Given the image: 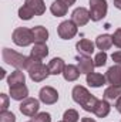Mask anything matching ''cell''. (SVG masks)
<instances>
[{"instance_id": "cell-30", "label": "cell", "mask_w": 121, "mask_h": 122, "mask_svg": "<svg viewBox=\"0 0 121 122\" xmlns=\"http://www.w3.org/2000/svg\"><path fill=\"white\" fill-rule=\"evenodd\" d=\"M113 44L121 50V27L117 29L114 31V34H113Z\"/></svg>"}, {"instance_id": "cell-22", "label": "cell", "mask_w": 121, "mask_h": 122, "mask_svg": "<svg viewBox=\"0 0 121 122\" xmlns=\"http://www.w3.org/2000/svg\"><path fill=\"white\" fill-rule=\"evenodd\" d=\"M67 10H68V6L66 3H63L61 0H54L50 6V11L56 16V17H63L67 14Z\"/></svg>"}, {"instance_id": "cell-28", "label": "cell", "mask_w": 121, "mask_h": 122, "mask_svg": "<svg viewBox=\"0 0 121 122\" xmlns=\"http://www.w3.org/2000/svg\"><path fill=\"white\" fill-rule=\"evenodd\" d=\"M33 122H51V115L49 112H40L31 118Z\"/></svg>"}, {"instance_id": "cell-33", "label": "cell", "mask_w": 121, "mask_h": 122, "mask_svg": "<svg viewBox=\"0 0 121 122\" xmlns=\"http://www.w3.org/2000/svg\"><path fill=\"white\" fill-rule=\"evenodd\" d=\"M116 109H117V111L121 114V97L117 99V101H116Z\"/></svg>"}, {"instance_id": "cell-24", "label": "cell", "mask_w": 121, "mask_h": 122, "mask_svg": "<svg viewBox=\"0 0 121 122\" xmlns=\"http://www.w3.org/2000/svg\"><path fill=\"white\" fill-rule=\"evenodd\" d=\"M121 97V87H117V85H110L108 88H105L104 91V95L103 98L105 101H117L118 98Z\"/></svg>"}, {"instance_id": "cell-35", "label": "cell", "mask_w": 121, "mask_h": 122, "mask_svg": "<svg viewBox=\"0 0 121 122\" xmlns=\"http://www.w3.org/2000/svg\"><path fill=\"white\" fill-rule=\"evenodd\" d=\"M114 1V6L118 9V10H121V0H113Z\"/></svg>"}, {"instance_id": "cell-14", "label": "cell", "mask_w": 121, "mask_h": 122, "mask_svg": "<svg viewBox=\"0 0 121 122\" xmlns=\"http://www.w3.org/2000/svg\"><path fill=\"white\" fill-rule=\"evenodd\" d=\"M86 81H87V84H88L90 87H93V88H100V87H103V85L107 82V78H105V75H103V74L90 72V74H87Z\"/></svg>"}, {"instance_id": "cell-2", "label": "cell", "mask_w": 121, "mask_h": 122, "mask_svg": "<svg viewBox=\"0 0 121 122\" xmlns=\"http://www.w3.org/2000/svg\"><path fill=\"white\" fill-rule=\"evenodd\" d=\"M26 71H29V75L34 82H41L50 75L49 65H44L40 60H36L33 57H29Z\"/></svg>"}, {"instance_id": "cell-39", "label": "cell", "mask_w": 121, "mask_h": 122, "mask_svg": "<svg viewBox=\"0 0 121 122\" xmlns=\"http://www.w3.org/2000/svg\"><path fill=\"white\" fill-rule=\"evenodd\" d=\"M29 122H33V121H29Z\"/></svg>"}, {"instance_id": "cell-26", "label": "cell", "mask_w": 121, "mask_h": 122, "mask_svg": "<svg viewBox=\"0 0 121 122\" xmlns=\"http://www.w3.org/2000/svg\"><path fill=\"white\" fill-rule=\"evenodd\" d=\"M78 112L76 109H67L63 115V121L66 122H78Z\"/></svg>"}, {"instance_id": "cell-5", "label": "cell", "mask_w": 121, "mask_h": 122, "mask_svg": "<svg viewBox=\"0 0 121 122\" xmlns=\"http://www.w3.org/2000/svg\"><path fill=\"white\" fill-rule=\"evenodd\" d=\"M107 0H90V17L93 21H100L107 16Z\"/></svg>"}, {"instance_id": "cell-38", "label": "cell", "mask_w": 121, "mask_h": 122, "mask_svg": "<svg viewBox=\"0 0 121 122\" xmlns=\"http://www.w3.org/2000/svg\"><path fill=\"white\" fill-rule=\"evenodd\" d=\"M59 122H66V121H59Z\"/></svg>"}, {"instance_id": "cell-1", "label": "cell", "mask_w": 121, "mask_h": 122, "mask_svg": "<svg viewBox=\"0 0 121 122\" xmlns=\"http://www.w3.org/2000/svg\"><path fill=\"white\" fill-rule=\"evenodd\" d=\"M71 95H73V99L74 102H77L84 111L87 112H93L94 108H95V104H97V98L94 95H91L90 91L83 87V85H76L71 91Z\"/></svg>"}, {"instance_id": "cell-20", "label": "cell", "mask_w": 121, "mask_h": 122, "mask_svg": "<svg viewBox=\"0 0 121 122\" xmlns=\"http://www.w3.org/2000/svg\"><path fill=\"white\" fill-rule=\"evenodd\" d=\"M64 68H66V62H64V60L60 58V57H56V58H53V60L49 62V70H50V74H51V75L63 74Z\"/></svg>"}, {"instance_id": "cell-6", "label": "cell", "mask_w": 121, "mask_h": 122, "mask_svg": "<svg viewBox=\"0 0 121 122\" xmlns=\"http://www.w3.org/2000/svg\"><path fill=\"white\" fill-rule=\"evenodd\" d=\"M77 26L73 20H64L59 24V29H57V33H59V37L63 38V40H70L73 38L76 34H77Z\"/></svg>"}, {"instance_id": "cell-9", "label": "cell", "mask_w": 121, "mask_h": 122, "mask_svg": "<svg viewBox=\"0 0 121 122\" xmlns=\"http://www.w3.org/2000/svg\"><path fill=\"white\" fill-rule=\"evenodd\" d=\"M71 20L76 23V26H77V27L86 26V24L91 20L90 10L84 9V7H77V9L71 13Z\"/></svg>"}, {"instance_id": "cell-8", "label": "cell", "mask_w": 121, "mask_h": 122, "mask_svg": "<svg viewBox=\"0 0 121 122\" xmlns=\"http://www.w3.org/2000/svg\"><path fill=\"white\" fill-rule=\"evenodd\" d=\"M38 98L43 104L46 105H53L59 101V92L56 91L53 87H43L40 90V94H38Z\"/></svg>"}, {"instance_id": "cell-29", "label": "cell", "mask_w": 121, "mask_h": 122, "mask_svg": "<svg viewBox=\"0 0 121 122\" xmlns=\"http://www.w3.org/2000/svg\"><path fill=\"white\" fill-rule=\"evenodd\" d=\"M0 122H16V115L10 111L0 112Z\"/></svg>"}, {"instance_id": "cell-34", "label": "cell", "mask_w": 121, "mask_h": 122, "mask_svg": "<svg viewBox=\"0 0 121 122\" xmlns=\"http://www.w3.org/2000/svg\"><path fill=\"white\" fill-rule=\"evenodd\" d=\"M61 1H63V3H66L68 7H70V6H73V4L76 3V0H61Z\"/></svg>"}, {"instance_id": "cell-16", "label": "cell", "mask_w": 121, "mask_h": 122, "mask_svg": "<svg viewBox=\"0 0 121 122\" xmlns=\"http://www.w3.org/2000/svg\"><path fill=\"white\" fill-rule=\"evenodd\" d=\"M33 31V38L36 44H46L47 38H49V30L43 26H36L31 29Z\"/></svg>"}, {"instance_id": "cell-12", "label": "cell", "mask_w": 121, "mask_h": 122, "mask_svg": "<svg viewBox=\"0 0 121 122\" xmlns=\"http://www.w3.org/2000/svg\"><path fill=\"white\" fill-rule=\"evenodd\" d=\"M76 50L80 56H87L90 57L94 53V43L90 41L88 38H81L77 44H76Z\"/></svg>"}, {"instance_id": "cell-7", "label": "cell", "mask_w": 121, "mask_h": 122, "mask_svg": "<svg viewBox=\"0 0 121 122\" xmlns=\"http://www.w3.org/2000/svg\"><path fill=\"white\" fill-rule=\"evenodd\" d=\"M38 108H40V102H38V99H36V98H26V99H23L22 104H20V107H19L20 112H22L23 115H27V117H34V115H37Z\"/></svg>"}, {"instance_id": "cell-15", "label": "cell", "mask_w": 121, "mask_h": 122, "mask_svg": "<svg viewBox=\"0 0 121 122\" xmlns=\"http://www.w3.org/2000/svg\"><path fill=\"white\" fill-rule=\"evenodd\" d=\"M110 111H111V107H110L108 101H105V99H98L97 104H95V108H94L93 114H94L95 117H98V118H105V117L110 114Z\"/></svg>"}, {"instance_id": "cell-19", "label": "cell", "mask_w": 121, "mask_h": 122, "mask_svg": "<svg viewBox=\"0 0 121 122\" xmlns=\"http://www.w3.org/2000/svg\"><path fill=\"white\" fill-rule=\"evenodd\" d=\"M95 46L101 51L110 50L111 46H113V36H110V34H101V36H98L95 38Z\"/></svg>"}, {"instance_id": "cell-10", "label": "cell", "mask_w": 121, "mask_h": 122, "mask_svg": "<svg viewBox=\"0 0 121 122\" xmlns=\"http://www.w3.org/2000/svg\"><path fill=\"white\" fill-rule=\"evenodd\" d=\"M105 78H107L108 84L121 87V65L116 64V65L110 67L105 72Z\"/></svg>"}, {"instance_id": "cell-23", "label": "cell", "mask_w": 121, "mask_h": 122, "mask_svg": "<svg viewBox=\"0 0 121 122\" xmlns=\"http://www.w3.org/2000/svg\"><path fill=\"white\" fill-rule=\"evenodd\" d=\"M24 4L30 7L31 10L34 11L36 16H41V14H44V11H46V4H44L43 0H26Z\"/></svg>"}, {"instance_id": "cell-25", "label": "cell", "mask_w": 121, "mask_h": 122, "mask_svg": "<svg viewBox=\"0 0 121 122\" xmlns=\"http://www.w3.org/2000/svg\"><path fill=\"white\" fill-rule=\"evenodd\" d=\"M33 16H36L34 14V11L31 10L29 6H22L20 9H19V17L22 19V20H30V19H33Z\"/></svg>"}, {"instance_id": "cell-36", "label": "cell", "mask_w": 121, "mask_h": 122, "mask_svg": "<svg viewBox=\"0 0 121 122\" xmlns=\"http://www.w3.org/2000/svg\"><path fill=\"white\" fill-rule=\"evenodd\" d=\"M81 122H95L93 118H88V117H86V118H83L81 119Z\"/></svg>"}, {"instance_id": "cell-4", "label": "cell", "mask_w": 121, "mask_h": 122, "mask_svg": "<svg viewBox=\"0 0 121 122\" xmlns=\"http://www.w3.org/2000/svg\"><path fill=\"white\" fill-rule=\"evenodd\" d=\"M11 38H13V43L16 46H20V47H27L31 43H34L33 31L30 29H26V27H17L13 31Z\"/></svg>"}, {"instance_id": "cell-32", "label": "cell", "mask_w": 121, "mask_h": 122, "mask_svg": "<svg viewBox=\"0 0 121 122\" xmlns=\"http://www.w3.org/2000/svg\"><path fill=\"white\" fill-rule=\"evenodd\" d=\"M111 58H113V61H114L116 64L121 65V50L116 51V53H113V54H111Z\"/></svg>"}, {"instance_id": "cell-13", "label": "cell", "mask_w": 121, "mask_h": 122, "mask_svg": "<svg viewBox=\"0 0 121 122\" xmlns=\"http://www.w3.org/2000/svg\"><path fill=\"white\" fill-rule=\"evenodd\" d=\"M10 97L11 99L14 101H23L26 98H29V88L24 85V84H20V85H14V87H10Z\"/></svg>"}, {"instance_id": "cell-18", "label": "cell", "mask_w": 121, "mask_h": 122, "mask_svg": "<svg viewBox=\"0 0 121 122\" xmlns=\"http://www.w3.org/2000/svg\"><path fill=\"white\" fill-rule=\"evenodd\" d=\"M26 82V75L22 70H16L13 71L9 77H7V84H9V88L10 87H14V85H20V84H24Z\"/></svg>"}, {"instance_id": "cell-21", "label": "cell", "mask_w": 121, "mask_h": 122, "mask_svg": "<svg viewBox=\"0 0 121 122\" xmlns=\"http://www.w3.org/2000/svg\"><path fill=\"white\" fill-rule=\"evenodd\" d=\"M49 56V48L46 44H34V47L30 50V57L36 60H43Z\"/></svg>"}, {"instance_id": "cell-31", "label": "cell", "mask_w": 121, "mask_h": 122, "mask_svg": "<svg viewBox=\"0 0 121 122\" xmlns=\"http://www.w3.org/2000/svg\"><path fill=\"white\" fill-rule=\"evenodd\" d=\"M9 108V95L0 94V111H7Z\"/></svg>"}, {"instance_id": "cell-17", "label": "cell", "mask_w": 121, "mask_h": 122, "mask_svg": "<svg viewBox=\"0 0 121 122\" xmlns=\"http://www.w3.org/2000/svg\"><path fill=\"white\" fill-rule=\"evenodd\" d=\"M80 74H81V72H80L78 67H76V65H73V64L66 65V68H64V71H63V77H64V80L68 81V82H73V81L78 80Z\"/></svg>"}, {"instance_id": "cell-11", "label": "cell", "mask_w": 121, "mask_h": 122, "mask_svg": "<svg viewBox=\"0 0 121 122\" xmlns=\"http://www.w3.org/2000/svg\"><path fill=\"white\" fill-rule=\"evenodd\" d=\"M76 61H77V65H78V70L81 74H90V72H94V60H91V57H87V56H77L76 57Z\"/></svg>"}, {"instance_id": "cell-3", "label": "cell", "mask_w": 121, "mask_h": 122, "mask_svg": "<svg viewBox=\"0 0 121 122\" xmlns=\"http://www.w3.org/2000/svg\"><path fill=\"white\" fill-rule=\"evenodd\" d=\"M1 57H3V61L9 65H13L16 67L17 70H26L27 67V60L29 57L14 51V50H10V48H3L1 51Z\"/></svg>"}, {"instance_id": "cell-37", "label": "cell", "mask_w": 121, "mask_h": 122, "mask_svg": "<svg viewBox=\"0 0 121 122\" xmlns=\"http://www.w3.org/2000/svg\"><path fill=\"white\" fill-rule=\"evenodd\" d=\"M4 75H6V71L1 68V70H0V78H4Z\"/></svg>"}, {"instance_id": "cell-27", "label": "cell", "mask_w": 121, "mask_h": 122, "mask_svg": "<svg viewBox=\"0 0 121 122\" xmlns=\"http://www.w3.org/2000/svg\"><path fill=\"white\" fill-rule=\"evenodd\" d=\"M107 53L105 51H100V53H97L95 54V57H94V65L95 67H103V65H105L107 64Z\"/></svg>"}]
</instances>
